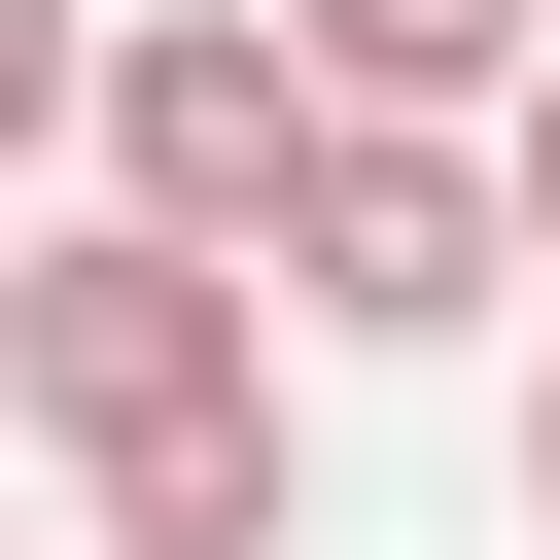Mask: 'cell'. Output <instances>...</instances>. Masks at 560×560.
Listing matches in <instances>:
<instances>
[{"mask_svg": "<svg viewBox=\"0 0 560 560\" xmlns=\"http://www.w3.org/2000/svg\"><path fill=\"white\" fill-rule=\"evenodd\" d=\"M0 420L105 490V560H280V280L175 245V210H35L0 245Z\"/></svg>", "mask_w": 560, "mask_h": 560, "instance_id": "6da1fadb", "label": "cell"}, {"mask_svg": "<svg viewBox=\"0 0 560 560\" xmlns=\"http://www.w3.org/2000/svg\"><path fill=\"white\" fill-rule=\"evenodd\" d=\"M105 210H175V245H245L280 280V175H315V35L280 0H105Z\"/></svg>", "mask_w": 560, "mask_h": 560, "instance_id": "7a4b0ae2", "label": "cell"}, {"mask_svg": "<svg viewBox=\"0 0 560 560\" xmlns=\"http://www.w3.org/2000/svg\"><path fill=\"white\" fill-rule=\"evenodd\" d=\"M490 280H525L490 140H455V105H315V175H280V315H315V350H455Z\"/></svg>", "mask_w": 560, "mask_h": 560, "instance_id": "3957f363", "label": "cell"}, {"mask_svg": "<svg viewBox=\"0 0 560 560\" xmlns=\"http://www.w3.org/2000/svg\"><path fill=\"white\" fill-rule=\"evenodd\" d=\"M280 35H315V105H455V140H490L560 0H280Z\"/></svg>", "mask_w": 560, "mask_h": 560, "instance_id": "277c9868", "label": "cell"}, {"mask_svg": "<svg viewBox=\"0 0 560 560\" xmlns=\"http://www.w3.org/2000/svg\"><path fill=\"white\" fill-rule=\"evenodd\" d=\"M70 105H105V0H0V175H35Z\"/></svg>", "mask_w": 560, "mask_h": 560, "instance_id": "5b68a950", "label": "cell"}, {"mask_svg": "<svg viewBox=\"0 0 560 560\" xmlns=\"http://www.w3.org/2000/svg\"><path fill=\"white\" fill-rule=\"evenodd\" d=\"M490 210H525V280H560V35H525V105H490Z\"/></svg>", "mask_w": 560, "mask_h": 560, "instance_id": "8992f818", "label": "cell"}, {"mask_svg": "<svg viewBox=\"0 0 560 560\" xmlns=\"http://www.w3.org/2000/svg\"><path fill=\"white\" fill-rule=\"evenodd\" d=\"M525 525H560V385H525Z\"/></svg>", "mask_w": 560, "mask_h": 560, "instance_id": "52a82bcc", "label": "cell"}]
</instances>
